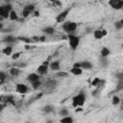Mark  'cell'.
<instances>
[{
	"instance_id": "25",
	"label": "cell",
	"mask_w": 123,
	"mask_h": 123,
	"mask_svg": "<svg viewBox=\"0 0 123 123\" xmlns=\"http://www.w3.org/2000/svg\"><path fill=\"white\" fill-rule=\"evenodd\" d=\"M16 38H17V40L24 41L26 44H30V43L34 42V41L32 40V38H31V37H16Z\"/></svg>"
},
{
	"instance_id": "21",
	"label": "cell",
	"mask_w": 123,
	"mask_h": 123,
	"mask_svg": "<svg viewBox=\"0 0 123 123\" xmlns=\"http://www.w3.org/2000/svg\"><path fill=\"white\" fill-rule=\"evenodd\" d=\"M93 37L97 40H100L103 38V36H102V32H101V29H96L93 31Z\"/></svg>"
},
{
	"instance_id": "40",
	"label": "cell",
	"mask_w": 123,
	"mask_h": 123,
	"mask_svg": "<svg viewBox=\"0 0 123 123\" xmlns=\"http://www.w3.org/2000/svg\"><path fill=\"white\" fill-rule=\"evenodd\" d=\"M33 13H34V16H36V17L39 16V12H38V11H36V10H35V12H34Z\"/></svg>"
},
{
	"instance_id": "12",
	"label": "cell",
	"mask_w": 123,
	"mask_h": 123,
	"mask_svg": "<svg viewBox=\"0 0 123 123\" xmlns=\"http://www.w3.org/2000/svg\"><path fill=\"white\" fill-rule=\"evenodd\" d=\"M20 72H21L20 68H18V67H16V66H12V67L9 69V73H10V75L12 76V77H17V76L20 74Z\"/></svg>"
},
{
	"instance_id": "10",
	"label": "cell",
	"mask_w": 123,
	"mask_h": 123,
	"mask_svg": "<svg viewBox=\"0 0 123 123\" xmlns=\"http://www.w3.org/2000/svg\"><path fill=\"white\" fill-rule=\"evenodd\" d=\"M48 66H49V69H50V70L55 71V72L61 70V63H60V61H53V62H51L48 64Z\"/></svg>"
},
{
	"instance_id": "22",
	"label": "cell",
	"mask_w": 123,
	"mask_h": 123,
	"mask_svg": "<svg viewBox=\"0 0 123 123\" xmlns=\"http://www.w3.org/2000/svg\"><path fill=\"white\" fill-rule=\"evenodd\" d=\"M9 19H10V20H12V21H16V20L18 19V15H17V13H16V12H15V11L12 10V11L10 12Z\"/></svg>"
},
{
	"instance_id": "7",
	"label": "cell",
	"mask_w": 123,
	"mask_h": 123,
	"mask_svg": "<svg viewBox=\"0 0 123 123\" xmlns=\"http://www.w3.org/2000/svg\"><path fill=\"white\" fill-rule=\"evenodd\" d=\"M48 70H49V66H48V62L45 61L42 64H40L37 68V73L40 76H44L48 73Z\"/></svg>"
},
{
	"instance_id": "47",
	"label": "cell",
	"mask_w": 123,
	"mask_h": 123,
	"mask_svg": "<svg viewBox=\"0 0 123 123\" xmlns=\"http://www.w3.org/2000/svg\"><path fill=\"white\" fill-rule=\"evenodd\" d=\"M2 19H3V18H2V17H0V22L2 21Z\"/></svg>"
},
{
	"instance_id": "11",
	"label": "cell",
	"mask_w": 123,
	"mask_h": 123,
	"mask_svg": "<svg viewBox=\"0 0 123 123\" xmlns=\"http://www.w3.org/2000/svg\"><path fill=\"white\" fill-rule=\"evenodd\" d=\"M40 80V75H38L37 72H34V73H31L27 76V81L30 82V83H33L35 81H38Z\"/></svg>"
},
{
	"instance_id": "20",
	"label": "cell",
	"mask_w": 123,
	"mask_h": 123,
	"mask_svg": "<svg viewBox=\"0 0 123 123\" xmlns=\"http://www.w3.org/2000/svg\"><path fill=\"white\" fill-rule=\"evenodd\" d=\"M61 122H62V123H73V122H74V118L68 114V115L62 116V117L61 118Z\"/></svg>"
},
{
	"instance_id": "43",
	"label": "cell",
	"mask_w": 123,
	"mask_h": 123,
	"mask_svg": "<svg viewBox=\"0 0 123 123\" xmlns=\"http://www.w3.org/2000/svg\"><path fill=\"white\" fill-rule=\"evenodd\" d=\"M86 34H90V33H92V29H91V28H86Z\"/></svg>"
},
{
	"instance_id": "36",
	"label": "cell",
	"mask_w": 123,
	"mask_h": 123,
	"mask_svg": "<svg viewBox=\"0 0 123 123\" xmlns=\"http://www.w3.org/2000/svg\"><path fill=\"white\" fill-rule=\"evenodd\" d=\"M31 38H32V40H33L34 42H39V37H37V36H34V37H32Z\"/></svg>"
},
{
	"instance_id": "32",
	"label": "cell",
	"mask_w": 123,
	"mask_h": 123,
	"mask_svg": "<svg viewBox=\"0 0 123 123\" xmlns=\"http://www.w3.org/2000/svg\"><path fill=\"white\" fill-rule=\"evenodd\" d=\"M99 94H100V86H96V88L91 91V95L93 97H97L99 96Z\"/></svg>"
},
{
	"instance_id": "19",
	"label": "cell",
	"mask_w": 123,
	"mask_h": 123,
	"mask_svg": "<svg viewBox=\"0 0 123 123\" xmlns=\"http://www.w3.org/2000/svg\"><path fill=\"white\" fill-rule=\"evenodd\" d=\"M70 73L75 75V76H79V75L83 74V69L81 67H74V66H72L71 69H70Z\"/></svg>"
},
{
	"instance_id": "33",
	"label": "cell",
	"mask_w": 123,
	"mask_h": 123,
	"mask_svg": "<svg viewBox=\"0 0 123 123\" xmlns=\"http://www.w3.org/2000/svg\"><path fill=\"white\" fill-rule=\"evenodd\" d=\"M20 55H21V52H15L14 54H12V55H11V56H12V60L16 61V60L20 57Z\"/></svg>"
},
{
	"instance_id": "34",
	"label": "cell",
	"mask_w": 123,
	"mask_h": 123,
	"mask_svg": "<svg viewBox=\"0 0 123 123\" xmlns=\"http://www.w3.org/2000/svg\"><path fill=\"white\" fill-rule=\"evenodd\" d=\"M115 77H116L119 81H121V80L123 79V73H122V72H118V73L115 74Z\"/></svg>"
},
{
	"instance_id": "42",
	"label": "cell",
	"mask_w": 123,
	"mask_h": 123,
	"mask_svg": "<svg viewBox=\"0 0 123 123\" xmlns=\"http://www.w3.org/2000/svg\"><path fill=\"white\" fill-rule=\"evenodd\" d=\"M73 66L74 67H81V62H75L73 64Z\"/></svg>"
},
{
	"instance_id": "6",
	"label": "cell",
	"mask_w": 123,
	"mask_h": 123,
	"mask_svg": "<svg viewBox=\"0 0 123 123\" xmlns=\"http://www.w3.org/2000/svg\"><path fill=\"white\" fill-rule=\"evenodd\" d=\"M35 10H36V6H35L34 4H28V5H26V6L23 8L22 12H21V15H22L23 17H27V16H29L31 13H33V12H35Z\"/></svg>"
},
{
	"instance_id": "13",
	"label": "cell",
	"mask_w": 123,
	"mask_h": 123,
	"mask_svg": "<svg viewBox=\"0 0 123 123\" xmlns=\"http://www.w3.org/2000/svg\"><path fill=\"white\" fill-rule=\"evenodd\" d=\"M16 40H17L16 37H12V36H10V35L7 36V37H5L3 38V42H6L7 45H12V44L14 43Z\"/></svg>"
},
{
	"instance_id": "2",
	"label": "cell",
	"mask_w": 123,
	"mask_h": 123,
	"mask_svg": "<svg viewBox=\"0 0 123 123\" xmlns=\"http://www.w3.org/2000/svg\"><path fill=\"white\" fill-rule=\"evenodd\" d=\"M67 39H68L69 47L71 48V50H73V51L77 50V48L80 44L81 37L79 36H76L75 34H67Z\"/></svg>"
},
{
	"instance_id": "16",
	"label": "cell",
	"mask_w": 123,
	"mask_h": 123,
	"mask_svg": "<svg viewBox=\"0 0 123 123\" xmlns=\"http://www.w3.org/2000/svg\"><path fill=\"white\" fill-rule=\"evenodd\" d=\"M110 55H111V50L108 47L103 46L101 48V50H100V56H101V58H108Z\"/></svg>"
},
{
	"instance_id": "15",
	"label": "cell",
	"mask_w": 123,
	"mask_h": 123,
	"mask_svg": "<svg viewBox=\"0 0 123 123\" xmlns=\"http://www.w3.org/2000/svg\"><path fill=\"white\" fill-rule=\"evenodd\" d=\"M104 84H105V81L101 80L99 77H94V79H93V80L91 81V83H90L91 86H94V87L100 86V85H104Z\"/></svg>"
},
{
	"instance_id": "3",
	"label": "cell",
	"mask_w": 123,
	"mask_h": 123,
	"mask_svg": "<svg viewBox=\"0 0 123 123\" xmlns=\"http://www.w3.org/2000/svg\"><path fill=\"white\" fill-rule=\"evenodd\" d=\"M77 27H78V24L77 22H74V21H64L62 22V30L66 34H74L77 30Z\"/></svg>"
},
{
	"instance_id": "46",
	"label": "cell",
	"mask_w": 123,
	"mask_h": 123,
	"mask_svg": "<svg viewBox=\"0 0 123 123\" xmlns=\"http://www.w3.org/2000/svg\"><path fill=\"white\" fill-rule=\"evenodd\" d=\"M2 109H3V106L1 105V106H0V113H1V111H2Z\"/></svg>"
},
{
	"instance_id": "45",
	"label": "cell",
	"mask_w": 123,
	"mask_h": 123,
	"mask_svg": "<svg viewBox=\"0 0 123 123\" xmlns=\"http://www.w3.org/2000/svg\"><path fill=\"white\" fill-rule=\"evenodd\" d=\"M3 27H4V25H3V23H1V22H0V31H1L2 29H3Z\"/></svg>"
},
{
	"instance_id": "44",
	"label": "cell",
	"mask_w": 123,
	"mask_h": 123,
	"mask_svg": "<svg viewBox=\"0 0 123 123\" xmlns=\"http://www.w3.org/2000/svg\"><path fill=\"white\" fill-rule=\"evenodd\" d=\"M83 111V109L82 108H79V109H76V112H78V111Z\"/></svg>"
},
{
	"instance_id": "28",
	"label": "cell",
	"mask_w": 123,
	"mask_h": 123,
	"mask_svg": "<svg viewBox=\"0 0 123 123\" xmlns=\"http://www.w3.org/2000/svg\"><path fill=\"white\" fill-rule=\"evenodd\" d=\"M59 115H61L62 117V116H65V115H68L69 114V111H68V110L67 109H65V108H62L60 111H59Z\"/></svg>"
},
{
	"instance_id": "17",
	"label": "cell",
	"mask_w": 123,
	"mask_h": 123,
	"mask_svg": "<svg viewBox=\"0 0 123 123\" xmlns=\"http://www.w3.org/2000/svg\"><path fill=\"white\" fill-rule=\"evenodd\" d=\"M41 31H42L45 35L51 36V35H53V34L55 33V28H54L53 26H46V27H44Z\"/></svg>"
},
{
	"instance_id": "29",
	"label": "cell",
	"mask_w": 123,
	"mask_h": 123,
	"mask_svg": "<svg viewBox=\"0 0 123 123\" xmlns=\"http://www.w3.org/2000/svg\"><path fill=\"white\" fill-rule=\"evenodd\" d=\"M43 111L46 112V113H50V112H53L54 111V107L51 106V105H47L43 108Z\"/></svg>"
},
{
	"instance_id": "41",
	"label": "cell",
	"mask_w": 123,
	"mask_h": 123,
	"mask_svg": "<svg viewBox=\"0 0 123 123\" xmlns=\"http://www.w3.org/2000/svg\"><path fill=\"white\" fill-rule=\"evenodd\" d=\"M24 48H25L26 50H29V49H31V48H32V46H31L30 44H25V46H24Z\"/></svg>"
},
{
	"instance_id": "24",
	"label": "cell",
	"mask_w": 123,
	"mask_h": 123,
	"mask_svg": "<svg viewBox=\"0 0 123 123\" xmlns=\"http://www.w3.org/2000/svg\"><path fill=\"white\" fill-rule=\"evenodd\" d=\"M113 26H114L115 30H117V31H120V30L123 28V20L121 19V20L115 21V22L113 23Z\"/></svg>"
},
{
	"instance_id": "31",
	"label": "cell",
	"mask_w": 123,
	"mask_h": 123,
	"mask_svg": "<svg viewBox=\"0 0 123 123\" xmlns=\"http://www.w3.org/2000/svg\"><path fill=\"white\" fill-rule=\"evenodd\" d=\"M7 77H8V75H7L4 71H0V84L4 83L5 80L7 79Z\"/></svg>"
},
{
	"instance_id": "9",
	"label": "cell",
	"mask_w": 123,
	"mask_h": 123,
	"mask_svg": "<svg viewBox=\"0 0 123 123\" xmlns=\"http://www.w3.org/2000/svg\"><path fill=\"white\" fill-rule=\"evenodd\" d=\"M108 4L113 10H121L123 8V0H109Z\"/></svg>"
},
{
	"instance_id": "50",
	"label": "cell",
	"mask_w": 123,
	"mask_h": 123,
	"mask_svg": "<svg viewBox=\"0 0 123 123\" xmlns=\"http://www.w3.org/2000/svg\"><path fill=\"white\" fill-rule=\"evenodd\" d=\"M0 85H1V84H0Z\"/></svg>"
},
{
	"instance_id": "5",
	"label": "cell",
	"mask_w": 123,
	"mask_h": 123,
	"mask_svg": "<svg viewBox=\"0 0 123 123\" xmlns=\"http://www.w3.org/2000/svg\"><path fill=\"white\" fill-rule=\"evenodd\" d=\"M70 11H71V8H67V9L62 11V12L56 16V22H57V23H62V22H64Z\"/></svg>"
},
{
	"instance_id": "38",
	"label": "cell",
	"mask_w": 123,
	"mask_h": 123,
	"mask_svg": "<svg viewBox=\"0 0 123 123\" xmlns=\"http://www.w3.org/2000/svg\"><path fill=\"white\" fill-rule=\"evenodd\" d=\"M45 40H46V36L43 35V36H40L39 37V42H44Z\"/></svg>"
},
{
	"instance_id": "37",
	"label": "cell",
	"mask_w": 123,
	"mask_h": 123,
	"mask_svg": "<svg viewBox=\"0 0 123 123\" xmlns=\"http://www.w3.org/2000/svg\"><path fill=\"white\" fill-rule=\"evenodd\" d=\"M53 4L56 5V6H58V7H62V2H61L60 0H55Z\"/></svg>"
},
{
	"instance_id": "8",
	"label": "cell",
	"mask_w": 123,
	"mask_h": 123,
	"mask_svg": "<svg viewBox=\"0 0 123 123\" xmlns=\"http://www.w3.org/2000/svg\"><path fill=\"white\" fill-rule=\"evenodd\" d=\"M15 91L19 94H25L29 91V87L27 85H25L23 83H18L15 85Z\"/></svg>"
},
{
	"instance_id": "18",
	"label": "cell",
	"mask_w": 123,
	"mask_h": 123,
	"mask_svg": "<svg viewBox=\"0 0 123 123\" xmlns=\"http://www.w3.org/2000/svg\"><path fill=\"white\" fill-rule=\"evenodd\" d=\"M2 54L6 55V56H11L12 54V45H7L2 49Z\"/></svg>"
},
{
	"instance_id": "39",
	"label": "cell",
	"mask_w": 123,
	"mask_h": 123,
	"mask_svg": "<svg viewBox=\"0 0 123 123\" xmlns=\"http://www.w3.org/2000/svg\"><path fill=\"white\" fill-rule=\"evenodd\" d=\"M101 32H102V36H103V37H106V36L108 35V31H107L106 29H101Z\"/></svg>"
},
{
	"instance_id": "14",
	"label": "cell",
	"mask_w": 123,
	"mask_h": 123,
	"mask_svg": "<svg viewBox=\"0 0 123 123\" xmlns=\"http://www.w3.org/2000/svg\"><path fill=\"white\" fill-rule=\"evenodd\" d=\"M92 67H93V64L90 62H88V61H83V62H81V68L82 69L90 70V69H92Z\"/></svg>"
},
{
	"instance_id": "35",
	"label": "cell",
	"mask_w": 123,
	"mask_h": 123,
	"mask_svg": "<svg viewBox=\"0 0 123 123\" xmlns=\"http://www.w3.org/2000/svg\"><path fill=\"white\" fill-rule=\"evenodd\" d=\"M26 65H27L26 62H19V63L16 64V67H18V68H22V67H25Z\"/></svg>"
},
{
	"instance_id": "48",
	"label": "cell",
	"mask_w": 123,
	"mask_h": 123,
	"mask_svg": "<svg viewBox=\"0 0 123 123\" xmlns=\"http://www.w3.org/2000/svg\"><path fill=\"white\" fill-rule=\"evenodd\" d=\"M0 59H1V54H0Z\"/></svg>"
},
{
	"instance_id": "1",
	"label": "cell",
	"mask_w": 123,
	"mask_h": 123,
	"mask_svg": "<svg viewBox=\"0 0 123 123\" xmlns=\"http://www.w3.org/2000/svg\"><path fill=\"white\" fill-rule=\"evenodd\" d=\"M86 93L81 91L78 94H76L73 98H72V107L73 108H77V107H83L86 103Z\"/></svg>"
},
{
	"instance_id": "49",
	"label": "cell",
	"mask_w": 123,
	"mask_h": 123,
	"mask_svg": "<svg viewBox=\"0 0 123 123\" xmlns=\"http://www.w3.org/2000/svg\"><path fill=\"white\" fill-rule=\"evenodd\" d=\"M98 1H102V0H98Z\"/></svg>"
},
{
	"instance_id": "23",
	"label": "cell",
	"mask_w": 123,
	"mask_h": 123,
	"mask_svg": "<svg viewBox=\"0 0 123 123\" xmlns=\"http://www.w3.org/2000/svg\"><path fill=\"white\" fill-rule=\"evenodd\" d=\"M41 82H40V80H38V81H35V82H33V83H31V86H32V88L34 89V90H37L40 86H41Z\"/></svg>"
},
{
	"instance_id": "27",
	"label": "cell",
	"mask_w": 123,
	"mask_h": 123,
	"mask_svg": "<svg viewBox=\"0 0 123 123\" xmlns=\"http://www.w3.org/2000/svg\"><path fill=\"white\" fill-rule=\"evenodd\" d=\"M119 103H120V98L117 95L112 96V98H111V104H112V106H117Z\"/></svg>"
},
{
	"instance_id": "26",
	"label": "cell",
	"mask_w": 123,
	"mask_h": 123,
	"mask_svg": "<svg viewBox=\"0 0 123 123\" xmlns=\"http://www.w3.org/2000/svg\"><path fill=\"white\" fill-rule=\"evenodd\" d=\"M56 77H58V78H66V77H68V73L59 70V71H56Z\"/></svg>"
},
{
	"instance_id": "4",
	"label": "cell",
	"mask_w": 123,
	"mask_h": 123,
	"mask_svg": "<svg viewBox=\"0 0 123 123\" xmlns=\"http://www.w3.org/2000/svg\"><path fill=\"white\" fill-rule=\"evenodd\" d=\"M12 10V6L10 3H8L4 6H0V17H2L3 19L9 18L10 12Z\"/></svg>"
},
{
	"instance_id": "30",
	"label": "cell",
	"mask_w": 123,
	"mask_h": 123,
	"mask_svg": "<svg viewBox=\"0 0 123 123\" xmlns=\"http://www.w3.org/2000/svg\"><path fill=\"white\" fill-rule=\"evenodd\" d=\"M101 65L103 67H108L109 66V60H108V58H101Z\"/></svg>"
}]
</instances>
